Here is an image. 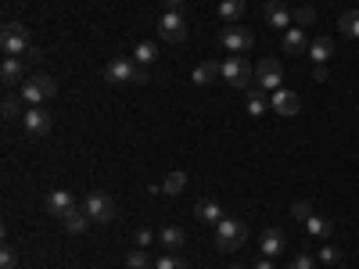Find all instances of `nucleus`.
Returning a JSON list of instances; mask_svg holds the SVG:
<instances>
[{"instance_id":"nucleus-40","label":"nucleus","mask_w":359,"mask_h":269,"mask_svg":"<svg viewBox=\"0 0 359 269\" xmlns=\"http://www.w3.org/2000/svg\"><path fill=\"white\" fill-rule=\"evenodd\" d=\"M230 269H244V266H230Z\"/></svg>"},{"instance_id":"nucleus-37","label":"nucleus","mask_w":359,"mask_h":269,"mask_svg":"<svg viewBox=\"0 0 359 269\" xmlns=\"http://www.w3.org/2000/svg\"><path fill=\"white\" fill-rule=\"evenodd\" d=\"M312 79H316V83H327V79H331V72H327V65H316V72H312Z\"/></svg>"},{"instance_id":"nucleus-30","label":"nucleus","mask_w":359,"mask_h":269,"mask_svg":"<svg viewBox=\"0 0 359 269\" xmlns=\"http://www.w3.org/2000/svg\"><path fill=\"white\" fill-rule=\"evenodd\" d=\"M291 18H294V26H299V29H306V26L316 22V11H312V8H294Z\"/></svg>"},{"instance_id":"nucleus-20","label":"nucleus","mask_w":359,"mask_h":269,"mask_svg":"<svg viewBox=\"0 0 359 269\" xmlns=\"http://www.w3.org/2000/svg\"><path fill=\"white\" fill-rule=\"evenodd\" d=\"M216 76H223V65L219 61H205V65H198L194 72H191V79H194V87H208Z\"/></svg>"},{"instance_id":"nucleus-39","label":"nucleus","mask_w":359,"mask_h":269,"mask_svg":"<svg viewBox=\"0 0 359 269\" xmlns=\"http://www.w3.org/2000/svg\"><path fill=\"white\" fill-rule=\"evenodd\" d=\"M251 269H273V259H259V262L251 266Z\"/></svg>"},{"instance_id":"nucleus-32","label":"nucleus","mask_w":359,"mask_h":269,"mask_svg":"<svg viewBox=\"0 0 359 269\" xmlns=\"http://www.w3.org/2000/svg\"><path fill=\"white\" fill-rule=\"evenodd\" d=\"M0 269H18V252H15L11 244L0 248Z\"/></svg>"},{"instance_id":"nucleus-3","label":"nucleus","mask_w":359,"mask_h":269,"mask_svg":"<svg viewBox=\"0 0 359 269\" xmlns=\"http://www.w3.org/2000/svg\"><path fill=\"white\" fill-rule=\"evenodd\" d=\"M58 94V79L54 76H47V72H40V76H33V79H26L22 83V101L29 108H36V105H44L47 97H54Z\"/></svg>"},{"instance_id":"nucleus-9","label":"nucleus","mask_w":359,"mask_h":269,"mask_svg":"<svg viewBox=\"0 0 359 269\" xmlns=\"http://www.w3.org/2000/svg\"><path fill=\"white\" fill-rule=\"evenodd\" d=\"M281 79H284V69L277 58H262L256 65V83L262 90H281Z\"/></svg>"},{"instance_id":"nucleus-35","label":"nucleus","mask_w":359,"mask_h":269,"mask_svg":"<svg viewBox=\"0 0 359 269\" xmlns=\"http://www.w3.org/2000/svg\"><path fill=\"white\" fill-rule=\"evenodd\" d=\"M133 241H137V248H147V244L155 241V234L147 230V226H137V234H133Z\"/></svg>"},{"instance_id":"nucleus-23","label":"nucleus","mask_w":359,"mask_h":269,"mask_svg":"<svg viewBox=\"0 0 359 269\" xmlns=\"http://www.w3.org/2000/svg\"><path fill=\"white\" fill-rule=\"evenodd\" d=\"M244 108H248V115H262V112L269 108V105H266V90L259 87V83L248 90V105H244Z\"/></svg>"},{"instance_id":"nucleus-13","label":"nucleus","mask_w":359,"mask_h":269,"mask_svg":"<svg viewBox=\"0 0 359 269\" xmlns=\"http://www.w3.org/2000/svg\"><path fill=\"white\" fill-rule=\"evenodd\" d=\"M259 252H262V259H277V255L284 252V234L277 230V226H269V230H262Z\"/></svg>"},{"instance_id":"nucleus-11","label":"nucleus","mask_w":359,"mask_h":269,"mask_svg":"<svg viewBox=\"0 0 359 269\" xmlns=\"http://www.w3.org/2000/svg\"><path fill=\"white\" fill-rule=\"evenodd\" d=\"M22 126H26V133L29 137H44V133H51V112H44V108H26L22 112Z\"/></svg>"},{"instance_id":"nucleus-6","label":"nucleus","mask_w":359,"mask_h":269,"mask_svg":"<svg viewBox=\"0 0 359 269\" xmlns=\"http://www.w3.org/2000/svg\"><path fill=\"white\" fill-rule=\"evenodd\" d=\"M219 44H223V51H230V54H244V51H251V44H256V33L244 29V26L237 22V26H226V29L219 33Z\"/></svg>"},{"instance_id":"nucleus-34","label":"nucleus","mask_w":359,"mask_h":269,"mask_svg":"<svg viewBox=\"0 0 359 269\" xmlns=\"http://www.w3.org/2000/svg\"><path fill=\"white\" fill-rule=\"evenodd\" d=\"M287 269H316V255H309V252H302V255H294Z\"/></svg>"},{"instance_id":"nucleus-24","label":"nucleus","mask_w":359,"mask_h":269,"mask_svg":"<svg viewBox=\"0 0 359 269\" xmlns=\"http://www.w3.org/2000/svg\"><path fill=\"white\" fill-rule=\"evenodd\" d=\"M337 29H342L349 40H359V8H352V11H345L337 18Z\"/></svg>"},{"instance_id":"nucleus-2","label":"nucleus","mask_w":359,"mask_h":269,"mask_svg":"<svg viewBox=\"0 0 359 269\" xmlns=\"http://www.w3.org/2000/svg\"><path fill=\"white\" fill-rule=\"evenodd\" d=\"M244 241H248V226L234 216H223V223L216 226V248L219 252H237Z\"/></svg>"},{"instance_id":"nucleus-16","label":"nucleus","mask_w":359,"mask_h":269,"mask_svg":"<svg viewBox=\"0 0 359 269\" xmlns=\"http://www.w3.org/2000/svg\"><path fill=\"white\" fill-rule=\"evenodd\" d=\"M158 244L165 248V252H180V248L187 244V234L180 230V226H162V230H158Z\"/></svg>"},{"instance_id":"nucleus-7","label":"nucleus","mask_w":359,"mask_h":269,"mask_svg":"<svg viewBox=\"0 0 359 269\" xmlns=\"http://www.w3.org/2000/svg\"><path fill=\"white\" fill-rule=\"evenodd\" d=\"M83 209H87L90 223H112V219H115V201L104 194V191H90L87 201H83Z\"/></svg>"},{"instance_id":"nucleus-38","label":"nucleus","mask_w":359,"mask_h":269,"mask_svg":"<svg viewBox=\"0 0 359 269\" xmlns=\"http://www.w3.org/2000/svg\"><path fill=\"white\" fill-rule=\"evenodd\" d=\"M158 4H162L165 11H180V0H158Z\"/></svg>"},{"instance_id":"nucleus-10","label":"nucleus","mask_w":359,"mask_h":269,"mask_svg":"<svg viewBox=\"0 0 359 269\" xmlns=\"http://www.w3.org/2000/svg\"><path fill=\"white\" fill-rule=\"evenodd\" d=\"M269 108L277 112V115H284V119H294V115L302 112V97L294 94V90H284V87H281V90H273Z\"/></svg>"},{"instance_id":"nucleus-29","label":"nucleus","mask_w":359,"mask_h":269,"mask_svg":"<svg viewBox=\"0 0 359 269\" xmlns=\"http://www.w3.org/2000/svg\"><path fill=\"white\" fill-rule=\"evenodd\" d=\"M155 269H191V266H187V259H180L176 252H165V255L155 262Z\"/></svg>"},{"instance_id":"nucleus-25","label":"nucleus","mask_w":359,"mask_h":269,"mask_svg":"<svg viewBox=\"0 0 359 269\" xmlns=\"http://www.w3.org/2000/svg\"><path fill=\"white\" fill-rule=\"evenodd\" d=\"M158 58V44H151V40H144V44H137V51H133V61L144 69V65H151V61Z\"/></svg>"},{"instance_id":"nucleus-31","label":"nucleus","mask_w":359,"mask_h":269,"mask_svg":"<svg viewBox=\"0 0 359 269\" xmlns=\"http://www.w3.org/2000/svg\"><path fill=\"white\" fill-rule=\"evenodd\" d=\"M0 112H4V119H18V112H22V97L8 94V97H4V105H0Z\"/></svg>"},{"instance_id":"nucleus-14","label":"nucleus","mask_w":359,"mask_h":269,"mask_svg":"<svg viewBox=\"0 0 359 269\" xmlns=\"http://www.w3.org/2000/svg\"><path fill=\"white\" fill-rule=\"evenodd\" d=\"M309 44H312V40H309L299 26L284 29V54H306V51H309Z\"/></svg>"},{"instance_id":"nucleus-21","label":"nucleus","mask_w":359,"mask_h":269,"mask_svg":"<svg viewBox=\"0 0 359 269\" xmlns=\"http://www.w3.org/2000/svg\"><path fill=\"white\" fill-rule=\"evenodd\" d=\"M194 212H198V219H201V223H212V226H219V223H223V209H219V205H216L212 198H201Z\"/></svg>"},{"instance_id":"nucleus-8","label":"nucleus","mask_w":359,"mask_h":269,"mask_svg":"<svg viewBox=\"0 0 359 269\" xmlns=\"http://www.w3.org/2000/svg\"><path fill=\"white\" fill-rule=\"evenodd\" d=\"M158 36L165 40V44H183L187 40V22L180 11H162L158 18Z\"/></svg>"},{"instance_id":"nucleus-4","label":"nucleus","mask_w":359,"mask_h":269,"mask_svg":"<svg viewBox=\"0 0 359 269\" xmlns=\"http://www.w3.org/2000/svg\"><path fill=\"white\" fill-rule=\"evenodd\" d=\"M219 65H223V79L230 83V87H237V90L256 87V72H251V65L244 61V54H234V58L219 61Z\"/></svg>"},{"instance_id":"nucleus-19","label":"nucleus","mask_w":359,"mask_h":269,"mask_svg":"<svg viewBox=\"0 0 359 269\" xmlns=\"http://www.w3.org/2000/svg\"><path fill=\"white\" fill-rule=\"evenodd\" d=\"M72 205H76L72 191H51V194H47V212H51V216H65Z\"/></svg>"},{"instance_id":"nucleus-22","label":"nucleus","mask_w":359,"mask_h":269,"mask_svg":"<svg viewBox=\"0 0 359 269\" xmlns=\"http://www.w3.org/2000/svg\"><path fill=\"white\" fill-rule=\"evenodd\" d=\"M183 187H187V173H183V169L165 173V180H162V194L176 198V194H183Z\"/></svg>"},{"instance_id":"nucleus-18","label":"nucleus","mask_w":359,"mask_h":269,"mask_svg":"<svg viewBox=\"0 0 359 269\" xmlns=\"http://www.w3.org/2000/svg\"><path fill=\"white\" fill-rule=\"evenodd\" d=\"M248 11V0H219V18L230 26H237Z\"/></svg>"},{"instance_id":"nucleus-1","label":"nucleus","mask_w":359,"mask_h":269,"mask_svg":"<svg viewBox=\"0 0 359 269\" xmlns=\"http://www.w3.org/2000/svg\"><path fill=\"white\" fill-rule=\"evenodd\" d=\"M104 79L115 83V87H126V83H147L144 69L133 58H112L108 65H104Z\"/></svg>"},{"instance_id":"nucleus-12","label":"nucleus","mask_w":359,"mask_h":269,"mask_svg":"<svg viewBox=\"0 0 359 269\" xmlns=\"http://www.w3.org/2000/svg\"><path fill=\"white\" fill-rule=\"evenodd\" d=\"M266 22L273 26V29H291L294 26V18H291V11L281 4V0H269V4H266Z\"/></svg>"},{"instance_id":"nucleus-28","label":"nucleus","mask_w":359,"mask_h":269,"mask_svg":"<svg viewBox=\"0 0 359 269\" xmlns=\"http://www.w3.org/2000/svg\"><path fill=\"white\" fill-rule=\"evenodd\" d=\"M126 269H151V259H147L144 248H133V252L126 255Z\"/></svg>"},{"instance_id":"nucleus-26","label":"nucleus","mask_w":359,"mask_h":269,"mask_svg":"<svg viewBox=\"0 0 359 269\" xmlns=\"http://www.w3.org/2000/svg\"><path fill=\"white\" fill-rule=\"evenodd\" d=\"M0 79H4V83L26 79V76H22V61H18V58H4V65H0Z\"/></svg>"},{"instance_id":"nucleus-15","label":"nucleus","mask_w":359,"mask_h":269,"mask_svg":"<svg viewBox=\"0 0 359 269\" xmlns=\"http://www.w3.org/2000/svg\"><path fill=\"white\" fill-rule=\"evenodd\" d=\"M309 58L316 61V65H327V61L334 58V40L331 36H316L309 44Z\"/></svg>"},{"instance_id":"nucleus-27","label":"nucleus","mask_w":359,"mask_h":269,"mask_svg":"<svg viewBox=\"0 0 359 269\" xmlns=\"http://www.w3.org/2000/svg\"><path fill=\"white\" fill-rule=\"evenodd\" d=\"M306 230H309V237H331V219H324V216H309L306 219Z\"/></svg>"},{"instance_id":"nucleus-33","label":"nucleus","mask_w":359,"mask_h":269,"mask_svg":"<svg viewBox=\"0 0 359 269\" xmlns=\"http://www.w3.org/2000/svg\"><path fill=\"white\" fill-rule=\"evenodd\" d=\"M316 259H320L324 266H337V262H342V252H337L334 244H324V248H320V255H316Z\"/></svg>"},{"instance_id":"nucleus-17","label":"nucleus","mask_w":359,"mask_h":269,"mask_svg":"<svg viewBox=\"0 0 359 269\" xmlns=\"http://www.w3.org/2000/svg\"><path fill=\"white\" fill-rule=\"evenodd\" d=\"M61 223H65V230H69V234H87L90 216H87V209H76V205H72V209H69L65 216H61Z\"/></svg>"},{"instance_id":"nucleus-41","label":"nucleus","mask_w":359,"mask_h":269,"mask_svg":"<svg viewBox=\"0 0 359 269\" xmlns=\"http://www.w3.org/2000/svg\"><path fill=\"white\" fill-rule=\"evenodd\" d=\"M356 4H359V0H356Z\"/></svg>"},{"instance_id":"nucleus-36","label":"nucleus","mask_w":359,"mask_h":269,"mask_svg":"<svg viewBox=\"0 0 359 269\" xmlns=\"http://www.w3.org/2000/svg\"><path fill=\"white\" fill-rule=\"evenodd\" d=\"M291 212H294V219H302V223H306V219L312 216V209H309L306 201H294V205H291Z\"/></svg>"},{"instance_id":"nucleus-5","label":"nucleus","mask_w":359,"mask_h":269,"mask_svg":"<svg viewBox=\"0 0 359 269\" xmlns=\"http://www.w3.org/2000/svg\"><path fill=\"white\" fill-rule=\"evenodd\" d=\"M0 51H4L8 58H22L29 51V29L22 22H8L4 29H0Z\"/></svg>"}]
</instances>
